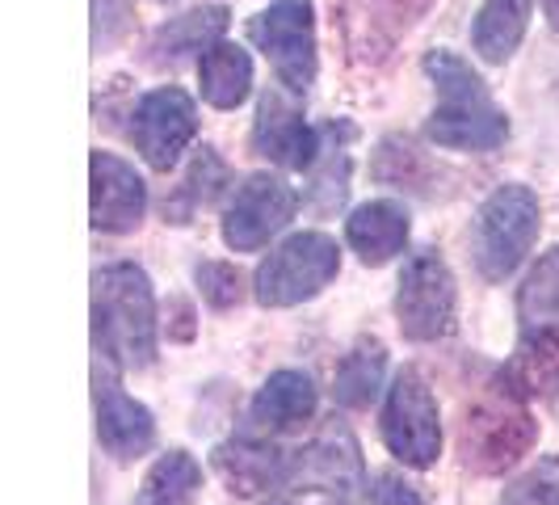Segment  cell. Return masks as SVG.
<instances>
[{
  "label": "cell",
  "instance_id": "6da1fadb",
  "mask_svg": "<svg viewBox=\"0 0 559 505\" xmlns=\"http://www.w3.org/2000/svg\"><path fill=\"white\" fill-rule=\"evenodd\" d=\"M93 350L118 371H143L156 359V295L131 261L93 274Z\"/></svg>",
  "mask_w": 559,
  "mask_h": 505
},
{
  "label": "cell",
  "instance_id": "7a4b0ae2",
  "mask_svg": "<svg viewBox=\"0 0 559 505\" xmlns=\"http://www.w3.org/2000/svg\"><path fill=\"white\" fill-rule=\"evenodd\" d=\"M425 77L438 89V106L425 122V136L450 148V152H492L509 140V118L497 110L488 84L472 72V63L454 51H429L425 56Z\"/></svg>",
  "mask_w": 559,
  "mask_h": 505
},
{
  "label": "cell",
  "instance_id": "3957f363",
  "mask_svg": "<svg viewBox=\"0 0 559 505\" xmlns=\"http://www.w3.org/2000/svg\"><path fill=\"white\" fill-rule=\"evenodd\" d=\"M538 438V421L531 418L526 400L509 392L497 375V384L479 396L467 409L463 421V463L479 477H497L504 468H513Z\"/></svg>",
  "mask_w": 559,
  "mask_h": 505
},
{
  "label": "cell",
  "instance_id": "277c9868",
  "mask_svg": "<svg viewBox=\"0 0 559 505\" xmlns=\"http://www.w3.org/2000/svg\"><path fill=\"white\" fill-rule=\"evenodd\" d=\"M538 227H543L538 198L526 186H497L484 198L476 215V236H472L479 274L488 282L509 279L526 261V252L534 249Z\"/></svg>",
  "mask_w": 559,
  "mask_h": 505
},
{
  "label": "cell",
  "instance_id": "5b68a950",
  "mask_svg": "<svg viewBox=\"0 0 559 505\" xmlns=\"http://www.w3.org/2000/svg\"><path fill=\"white\" fill-rule=\"evenodd\" d=\"M341 274V249L324 232H299L270 252L252 279V295L261 308H295L316 300Z\"/></svg>",
  "mask_w": 559,
  "mask_h": 505
},
{
  "label": "cell",
  "instance_id": "8992f818",
  "mask_svg": "<svg viewBox=\"0 0 559 505\" xmlns=\"http://www.w3.org/2000/svg\"><path fill=\"white\" fill-rule=\"evenodd\" d=\"M395 316L408 341H447L459 329V286L438 249H420L404 261Z\"/></svg>",
  "mask_w": 559,
  "mask_h": 505
},
{
  "label": "cell",
  "instance_id": "52a82bcc",
  "mask_svg": "<svg viewBox=\"0 0 559 505\" xmlns=\"http://www.w3.org/2000/svg\"><path fill=\"white\" fill-rule=\"evenodd\" d=\"M252 43L274 63L278 84L290 93H308L316 84V13L311 0H270L249 22Z\"/></svg>",
  "mask_w": 559,
  "mask_h": 505
},
{
  "label": "cell",
  "instance_id": "ba28073f",
  "mask_svg": "<svg viewBox=\"0 0 559 505\" xmlns=\"http://www.w3.org/2000/svg\"><path fill=\"white\" fill-rule=\"evenodd\" d=\"M383 443L404 468H433L442 455V418H438V400L429 392V384L420 379V371L404 366L388 388L383 404Z\"/></svg>",
  "mask_w": 559,
  "mask_h": 505
},
{
  "label": "cell",
  "instance_id": "9c48e42d",
  "mask_svg": "<svg viewBox=\"0 0 559 505\" xmlns=\"http://www.w3.org/2000/svg\"><path fill=\"white\" fill-rule=\"evenodd\" d=\"M362 489V450L345 425H329L316 443L286 455V493H320L349 505Z\"/></svg>",
  "mask_w": 559,
  "mask_h": 505
},
{
  "label": "cell",
  "instance_id": "30bf717a",
  "mask_svg": "<svg viewBox=\"0 0 559 505\" xmlns=\"http://www.w3.org/2000/svg\"><path fill=\"white\" fill-rule=\"evenodd\" d=\"M198 131V110L194 102H190V93H181V89H152V93H143L135 114H131V140L140 148V156L147 161L152 168H168L181 161V152L190 148Z\"/></svg>",
  "mask_w": 559,
  "mask_h": 505
},
{
  "label": "cell",
  "instance_id": "8fae6325",
  "mask_svg": "<svg viewBox=\"0 0 559 505\" xmlns=\"http://www.w3.org/2000/svg\"><path fill=\"white\" fill-rule=\"evenodd\" d=\"M299 198L274 173H252L249 181L231 195L224 211V245L236 252L261 249L270 236H278L290 224Z\"/></svg>",
  "mask_w": 559,
  "mask_h": 505
},
{
  "label": "cell",
  "instance_id": "7c38bea8",
  "mask_svg": "<svg viewBox=\"0 0 559 505\" xmlns=\"http://www.w3.org/2000/svg\"><path fill=\"white\" fill-rule=\"evenodd\" d=\"M429 4L433 0H345L341 26L354 63H383L400 47V38L429 13Z\"/></svg>",
  "mask_w": 559,
  "mask_h": 505
},
{
  "label": "cell",
  "instance_id": "4fadbf2b",
  "mask_svg": "<svg viewBox=\"0 0 559 505\" xmlns=\"http://www.w3.org/2000/svg\"><path fill=\"white\" fill-rule=\"evenodd\" d=\"M299 93L290 89H265L261 106H257V122H252V152L286 168H311L320 161V136L304 122V110L295 106Z\"/></svg>",
  "mask_w": 559,
  "mask_h": 505
},
{
  "label": "cell",
  "instance_id": "5bb4252c",
  "mask_svg": "<svg viewBox=\"0 0 559 505\" xmlns=\"http://www.w3.org/2000/svg\"><path fill=\"white\" fill-rule=\"evenodd\" d=\"M147 211V186L114 152H93V227L97 232H135Z\"/></svg>",
  "mask_w": 559,
  "mask_h": 505
},
{
  "label": "cell",
  "instance_id": "9a60e30c",
  "mask_svg": "<svg viewBox=\"0 0 559 505\" xmlns=\"http://www.w3.org/2000/svg\"><path fill=\"white\" fill-rule=\"evenodd\" d=\"M93 388H97L93 392V400H97V443L110 450L114 459H140L143 450H152V443H156L152 409L122 392L102 371H97Z\"/></svg>",
  "mask_w": 559,
  "mask_h": 505
},
{
  "label": "cell",
  "instance_id": "2e32d148",
  "mask_svg": "<svg viewBox=\"0 0 559 505\" xmlns=\"http://www.w3.org/2000/svg\"><path fill=\"white\" fill-rule=\"evenodd\" d=\"M501 384L522 400H538L559 413V329H526L501 371Z\"/></svg>",
  "mask_w": 559,
  "mask_h": 505
},
{
  "label": "cell",
  "instance_id": "e0dca14e",
  "mask_svg": "<svg viewBox=\"0 0 559 505\" xmlns=\"http://www.w3.org/2000/svg\"><path fill=\"white\" fill-rule=\"evenodd\" d=\"M316 413V384L304 371H274L249 404V421L257 434H286V430H299L308 425Z\"/></svg>",
  "mask_w": 559,
  "mask_h": 505
},
{
  "label": "cell",
  "instance_id": "ac0fdd59",
  "mask_svg": "<svg viewBox=\"0 0 559 505\" xmlns=\"http://www.w3.org/2000/svg\"><path fill=\"white\" fill-rule=\"evenodd\" d=\"M286 455L261 438H231L215 447V468L231 484V493L257 497V493H286Z\"/></svg>",
  "mask_w": 559,
  "mask_h": 505
},
{
  "label": "cell",
  "instance_id": "d6986e66",
  "mask_svg": "<svg viewBox=\"0 0 559 505\" xmlns=\"http://www.w3.org/2000/svg\"><path fill=\"white\" fill-rule=\"evenodd\" d=\"M227 13L224 4H206V9H190L181 17H173L168 26H160L147 43V63L152 68H181L186 59L206 56L219 34L227 30Z\"/></svg>",
  "mask_w": 559,
  "mask_h": 505
},
{
  "label": "cell",
  "instance_id": "ffe728a7",
  "mask_svg": "<svg viewBox=\"0 0 559 505\" xmlns=\"http://www.w3.org/2000/svg\"><path fill=\"white\" fill-rule=\"evenodd\" d=\"M345 240L362 257V266H388L395 252H404L408 245V211L392 198L362 202L345 220Z\"/></svg>",
  "mask_w": 559,
  "mask_h": 505
},
{
  "label": "cell",
  "instance_id": "44dd1931",
  "mask_svg": "<svg viewBox=\"0 0 559 505\" xmlns=\"http://www.w3.org/2000/svg\"><path fill=\"white\" fill-rule=\"evenodd\" d=\"M526 26H531V0H484L472 30L476 56L484 63H504L522 47Z\"/></svg>",
  "mask_w": 559,
  "mask_h": 505
},
{
  "label": "cell",
  "instance_id": "7402d4cb",
  "mask_svg": "<svg viewBox=\"0 0 559 505\" xmlns=\"http://www.w3.org/2000/svg\"><path fill=\"white\" fill-rule=\"evenodd\" d=\"M383 371H388V350L379 337H358L349 345V354L341 359L333 379V392L341 409H366L379 388H383Z\"/></svg>",
  "mask_w": 559,
  "mask_h": 505
},
{
  "label": "cell",
  "instance_id": "603a6c76",
  "mask_svg": "<svg viewBox=\"0 0 559 505\" xmlns=\"http://www.w3.org/2000/svg\"><path fill=\"white\" fill-rule=\"evenodd\" d=\"M198 77H202V97L215 110H236L252 89V59L236 43H215L198 63Z\"/></svg>",
  "mask_w": 559,
  "mask_h": 505
},
{
  "label": "cell",
  "instance_id": "cb8c5ba5",
  "mask_svg": "<svg viewBox=\"0 0 559 505\" xmlns=\"http://www.w3.org/2000/svg\"><path fill=\"white\" fill-rule=\"evenodd\" d=\"M202 489V468L186 450H165L143 477L140 497L131 505H194Z\"/></svg>",
  "mask_w": 559,
  "mask_h": 505
},
{
  "label": "cell",
  "instance_id": "d4e9b609",
  "mask_svg": "<svg viewBox=\"0 0 559 505\" xmlns=\"http://www.w3.org/2000/svg\"><path fill=\"white\" fill-rule=\"evenodd\" d=\"M518 316L526 329H559V245L538 257L522 291H518Z\"/></svg>",
  "mask_w": 559,
  "mask_h": 505
},
{
  "label": "cell",
  "instance_id": "484cf974",
  "mask_svg": "<svg viewBox=\"0 0 559 505\" xmlns=\"http://www.w3.org/2000/svg\"><path fill=\"white\" fill-rule=\"evenodd\" d=\"M224 186H227L224 161L215 156V148H202L194 161H190V168H186V181L165 202V215L173 224H190V215H194L198 207H206Z\"/></svg>",
  "mask_w": 559,
  "mask_h": 505
},
{
  "label": "cell",
  "instance_id": "4316f807",
  "mask_svg": "<svg viewBox=\"0 0 559 505\" xmlns=\"http://www.w3.org/2000/svg\"><path fill=\"white\" fill-rule=\"evenodd\" d=\"M501 505H559V455H543L504 489Z\"/></svg>",
  "mask_w": 559,
  "mask_h": 505
},
{
  "label": "cell",
  "instance_id": "83f0119b",
  "mask_svg": "<svg viewBox=\"0 0 559 505\" xmlns=\"http://www.w3.org/2000/svg\"><path fill=\"white\" fill-rule=\"evenodd\" d=\"M198 286H202V300L211 304V308H236L240 300H245V279H240V270L236 266H227V261H202L194 270Z\"/></svg>",
  "mask_w": 559,
  "mask_h": 505
},
{
  "label": "cell",
  "instance_id": "f1b7e54d",
  "mask_svg": "<svg viewBox=\"0 0 559 505\" xmlns=\"http://www.w3.org/2000/svg\"><path fill=\"white\" fill-rule=\"evenodd\" d=\"M93 13H97V22H93V47L97 51H110L114 43L131 30V4L127 0H93Z\"/></svg>",
  "mask_w": 559,
  "mask_h": 505
},
{
  "label": "cell",
  "instance_id": "f546056e",
  "mask_svg": "<svg viewBox=\"0 0 559 505\" xmlns=\"http://www.w3.org/2000/svg\"><path fill=\"white\" fill-rule=\"evenodd\" d=\"M370 505H425V502H420V493L408 484V480H400L388 472V477H379V484H374Z\"/></svg>",
  "mask_w": 559,
  "mask_h": 505
},
{
  "label": "cell",
  "instance_id": "4dcf8cb0",
  "mask_svg": "<svg viewBox=\"0 0 559 505\" xmlns=\"http://www.w3.org/2000/svg\"><path fill=\"white\" fill-rule=\"evenodd\" d=\"M543 13H547V22H551V30L559 34V0H543Z\"/></svg>",
  "mask_w": 559,
  "mask_h": 505
}]
</instances>
